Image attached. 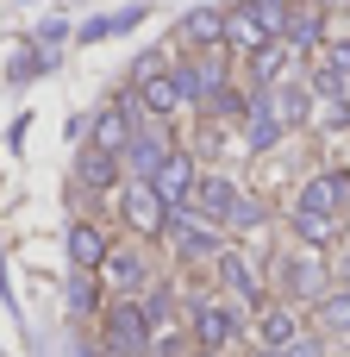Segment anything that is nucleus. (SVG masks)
I'll list each match as a JSON object with an SVG mask.
<instances>
[{
    "label": "nucleus",
    "mask_w": 350,
    "mask_h": 357,
    "mask_svg": "<svg viewBox=\"0 0 350 357\" xmlns=\"http://www.w3.org/2000/svg\"><path fill=\"white\" fill-rule=\"evenodd\" d=\"M106 213H113V226H119L125 238H144V245H157V232H163V220H169L163 195H157L150 182H138V176H119V188L106 195Z\"/></svg>",
    "instance_id": "obj_1"
},
{
    "label": "nucleus",
    "mask_w": 350,
    "mask_h": 357,
    "mask_svg": "<svg viewBox=\"0 0 350 357\" xmlns=\"http://www.w3.org/2000/svg\"><path fill=\"white\" fill-rule=\"evenodd\" d=\"M157 245L175 257V264H213L232 238H225V226H213V220H200L194 207H169V220H163V232H157Z\"/></svg>",
    "instance_id": "obj_2"
},
{
    "label": "nucleus",
    "mask_w": 350,
    "mask_h": 357,
    "mask_svg": "<svg viewBox=\"0 0 350 357\" xmlns=\"http://www.w3.org/2000/svg\"><path fill=\"white\" fill-rule=\"evenodd\" d=\"M182 314H188V339H194V351H225V345L244 333L238 307H232V301H219V295H188V301H182Z\"/></svg>",
    "instance_id": "obj_3"
},
{
    "label": "nucleus",
    "mask_w": 350,
    "mask_h": 357,
    "mask_svg": "<svg viewBox=\"0 0 350 357\" xmlns=\"http://www.w3.org/2000/svg\"><path fill=\"white\" fill-rule=\"evenodd\" d=\"M100 345H106V357H150V326H144V314H138L132 295H106V307H100Z\"/></svg>",
    "instance_id": "obj_4"
},
{
    "label": "nucleus",
    "mask_w": 350,
    "mask_h": 357,
    "mask_svg": "<svg viewBox=\"0 0 350 357\" xmlns=\"http://www.w3.org/2000/svg\"><path fill=\"white\" fill-rule=\"evenodd\" d=\"M169 151H175V126H169V119L138 113V126H132V138H125V151H119V169H125V176H138V182H150V169H157Z\"/></svg>",
    "instance_id": "obj_5"
},
{
    "label": "nucleus",
    "mask_w": 350,
    "mask_h": 357,
    "mask_svg": "<svg viewBox=\"0 0 350 357\" xmlns=\"http://www.w3.org/2000/svg\"><path fill=\"white\" fill-rule=\"evenodd\" d=\"M269 270H276V282H282V301H319L326 289H332V270H326V257L319 251H282V257H269Z\"/></svg>",
    "instance_id": "obj_6"
},
{
    "label": "nucleus",
    "mask_w": 350,
    "mask_h": 357,
    "mask_svg": "<svg viewBox=\"0 0 350 357\" xmlns=\"http://www.w3.org/2000/svg\"><path fill=\"white\" fill-rule=\"evenodd\" d=\"M100 282H106V295H138L144 282H157L150 245L144 238H113V251L100 257Z\"/></svg>",
    "instance_id": "obj_7"
},
{
    "label": "nucleus",
    "mask_w": 350,
    "mask_h": 357,
    "mask_svg": "<svg viewBox=\"0 0 350 357\" xmlns=\"http://www.w3.org/2000/svg\"><path fill=\"white\" fill-rule=\"evenodd\" d=\"M225 50L213 44V50H194V56H175L169 69H175V82H182V94H188V107H207L219 88H225Z\"/></svg>",
    "instance_id": "obj_8"
},
{
    "label": "nucleus",
    "mask_w": 350,
    "mask_h": 357,
    "mask_svg": "<svg viewBox=\"0 0 350 357\" xmlns=\"http://www.w3.org/2000/svg\"><path fill=\"white\" fill-rule=\"evenodd\" d=\"M213 270H219L232 307H263V301H269V276H263V264H250L238 245H225V251L213 257Z\"/></svg>",
    "instance_id": "obj_9"
},
{
    "label": "nucleus",
    "mask_w": 350,
    "mask_h": 357,
    "mask_svg": "<svg viewBox=\"0 0 350 357\" xmlns=\"http://www.w3.org/2000/svg\"><path fill=\"white\" fill-rule=\"evenodd\" d=\"M294 213H332L344 220L350 213V169H319L294 188Z\"/></svg>",
    "instance_id": "obj_10"
},
{
    "label": "nucleus",
    "mask_w": 350,
    "mask_h": 357,
    "mask_svg": "<svg viewBox=\"0 0 350 357\" xmlns=\"http://www.w3.org/2000/svg\"><path fill=\"white\" fill-rule=\"evenodd\" d=\"M194 176H200V151H194V144H175V151H169V157L150 169V188L163 195V207H188Z\"/></svg>",
    "instance_id": "obj_11"
},
{
    "label": "nucleus",
    "mask_w": 350,
    "mask_h": 357,
    "mask_svg": "<svg viewBox=\"0 0 350 357\" xmlns=\"http://www.w3.org/2000/svg\"><path fill=\"white\" fill-rule=\"evenodd\" d=\"M132 94H138V113H150V119H182L188 113V94H182V82H175V69H157V75H144V82H125Z\"/></svg>",
    "instance_id": "obj_12"
},
{
    "label": "nucleus",
    "mask_w": 350,
    "mask_h": 357,
    "mask_svg": "<svg viewBox=\"0 0 350 357\" xmlns=\"http://www.w3.org/2000/svg\"><path fill=\"white\" fill-rule=\"evenodd\" d=\"M238 195H244V188H238V182H232L225 169H200V176H194V195H188V207H194L200 220L225 226V213L238 207Z\"/></svg>",
    "instance_id": "obj_13"
},
{
    "label": "nucleus",
    "mask_w": 350,
    "mask_h": 357,
    "mask_svg": "<svg viewBox=\"0 0 350 357\" xmlns=\"http://www.w3.org/2000/svg\"><path fill=\"white\" fill-rule=\"evenodd\" d=\"M63 251H69V270H100V257L113 251V232H106L100 220H69Z\"/></svg>",
    "instance_id": "obj_14"
},
{
    "label": "nucleus",
    "mask_w": 350,
    "mask_h": 357,
    "mask_svg": "<svg viewBox=\"0 0 350 357\" xmlns=\"http://www.w3.org/2000/svg\"><path fill=\"white\" fill-rule=\"evenodd\" d=\"M288 339H301L294 301H263V307H257V351H282Z\"/></svg>",
    "instance_id": "obj_15"
},
{
    "label": "nucleus",
    "mask_w": 350,
    "mask_h": 357,
    "mask_svg": "<svg viewBox=\"0 0 350 357\" xmlns=\"http://www.w3.org/2000/svg\"><path fill=\"white\" fill-rule=\"evenodd\" d=\"M119 176H125V169H119V157H113V151H94V144H81V151H75V188H106V195H113V188H119Z\"/></svg>",
    "instance_id": "obj_16"
},
{
    "label": "nucleus",
    "mask_w": 350,
    "mask_h": 357,
    "mask_svg": "<svg viewBox=\"0 0 350 357\" xmlns=\"http://www.w3.org/2000/svg\"><path fill=\"white\" fill-rule=\"evenodd\" d=\"M219 31H225V6H194V13H182V25H175V38L194 44V50H213Z\"/></svg>",
    "instance_id": "obj_17"
},
{
    "label": "nucleus",
    "mask_w": 350,
    "mask_h": 357,
    "mask_svg": "<svg viewBox=\"0 0 350 357\" xmlns=\"http://www.w3.org/2000/svg\"><path fill=\"white\" fill-rule=\"evenodd\" d=\"M106 307V282H100V270H69V314L75 320H94Z\"/></svg>",
    "instance_id": "obj_18"
},
{
    "label": "nucleus",
    "mask_w": 350,
    "mask_h": 357,
    "mask_svg": "<svg viewBox=\"0 0 350 357\" xmlns=\"http://www.w3.org/2000/svg\"><path fill=\"white\" fill-rule=\"evenodd\" d=\"M288 226H294V238H301L307 251H326V245H338V226H344V220H332V213H294V207H288Z\"/></svg>",
    "instance_id": "obj_19"
},
{
    "label": "nucleus",
    "mask_w": 350,
    "mask_h": 357,
    "mask_svg": "<svg viewBox=\"0 0 350 357\" xmlns=\"http://www.w3.org/2000/svg\"><path fill=\"white\" fill-rule=\"evenodd\" d=\"M269 226V207L257 195H238V207L225 213V238H244V232H263Z\"/></svg>",
    "instance_id": "obj_20"
},
{
    "label": "nucleus",
    "mask_w": 350,
    "mask_h": 357,
    "mask_svg": "<svg viewBox=\"0 0 350 357\" xmlns=\"http://www.w3.org/2000/svg\"><path fill=\"white\" fill-rule=\"evenodd\" d=\"M313 307H319V320H326L332 333H350V289H344V282H338V289H326Z\"/></svg>",
    "instance_id": "obj_21"
},
{
    "label": "nucleus",
    "mask_w": 350,
    "mask_h": 357,
    "mask_svg": "<svg viewBox=\"0 0 350 357\" xmlns=\"http://www.w3.org/2000/svg\"><path fill=\"white\" fill-rule=\"evenodd\" d=\"M169 63H175L169 50H144V56L132 63V82H144V75H157V69H169Z\"/></svg>",
    "instance_id": "obj_22"
},
{
    "label": "nucleus",
    "mask_w": 350,
    "mask_h": 357,
    "mask_svg": "<svg viewBox=\"0 0 350 357\" xmlns=\"http://www.w3.org/2000/svg\"><path fill=\"white\" fill-rule=\"evenodd\" d=\"M338 282H344V289H350V251H344V257H338Z\"/></svg>",
    "instance_id": "obj_23"
},
{
    "label": "nucleus",
    "mask_w": 350,
    "mask_h": 357,
    "mask_svg": "<svg viewBox=\"0 0 350 357\" xmlns=\"http://www.w3.org/2000/svg\"><path fill=\"white\" fill-rule=\"evenodd\" d=\"M257 357H288V351H257Z\"/></svg>",
    "instance_id": "obj_24"
},
{
    "label": "nucleus",
    "mask_w": 350,
    "mask_h": 357,
    "mask_svg": "<svg viewBox=\"0 0 350 357\" xmlns=\"http://www.w3.org/2000/svg\"><path fill=\"white\" fill-rule=\"evenodd\" d=\"M188 357H219V351H188Z\"/></svg>",
    "instance_id": "obj_25"
}]
</instances>
